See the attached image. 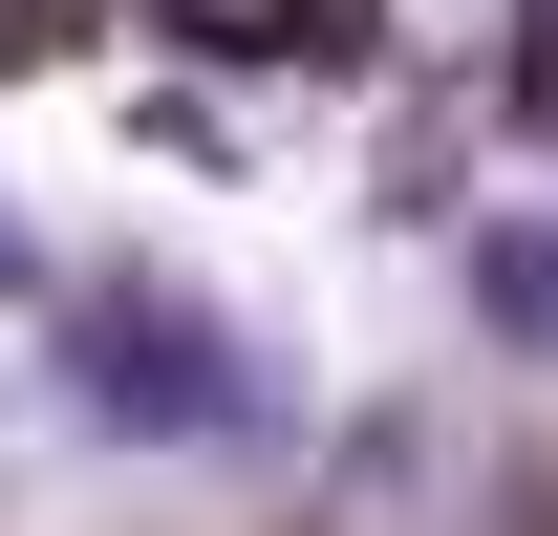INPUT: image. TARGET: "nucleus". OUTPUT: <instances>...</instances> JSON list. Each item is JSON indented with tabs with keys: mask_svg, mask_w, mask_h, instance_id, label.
I'll use <instances>...</instances> for the list:
<instances>
[{
	"mask_svg": "<svg viewBox=\"0 0 558 536\" xmlns=\"http://www.w3.org/2000/svg\"><path fill=\"white\" fill-rule=\"evenodd\" d=\"M194 44H236V65H344L365 22L344 0H194Z\"/></svg>",
	"mask_w": 558,
	"mask_h": 536,
	"instance_id": "1",
	"label": "nucleus"
}]
</instances>
